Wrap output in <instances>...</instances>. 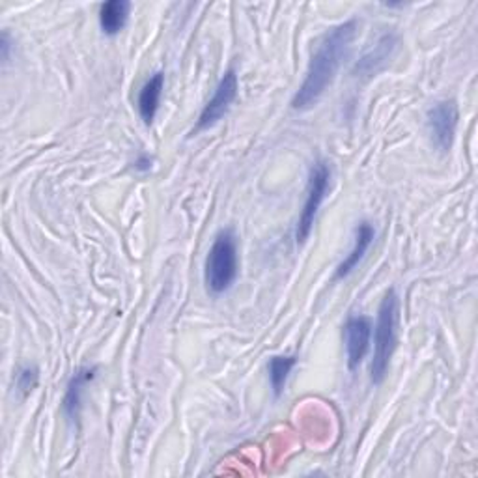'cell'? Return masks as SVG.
Instances as JSON below:
<instances>
[{
  "label": "cell",
  "mask_w": 478,
  "mask_h": 478,
  "mask_svg": "<svg viewBox=\"0 0 478 478\" xmlns=\"http://www.w3.org/2000/svg\"><path fill=\"white\" fill-rule=\"evenodd\" d=\"M355 34L357 22L353 19L341 22L323 34L308 62L305 81L292 100L294 111L313 109L322 100V95L337 77L344 58L350 55Z\"/></svg>",
  "instance_id": "obj_1"
},
{
  "label": "cell",
  "mask_w": 478,
  "mask_h": 478,
  "mask_svg": "<svg viewBox=\"0 0 478 478\" xmlns=\"http://www.w3.org/2000/svg\"><path fill=\"white\" fill-rule=\"evenodd\" d=\"M398 314L400 303L394 290H389L379 305L377 322L374 329V358H372V381L374 385H379L385 379L391 357L396 348L398 339Z\"/></svg>",
  "instance_id": "obj_2"
},
{
  "label": "cell",
  "mask_w": 478,
  "mask_h": 478,
  "mask_svg": "<svg viewBox=\"0 0 478 478\" xmlns=\"http://www.w3.org/2000/svg\"><path fill=\"white\" fill-rule=\"evenodd\" d=\"M239 271L237 256V237L234 230H223L215 237V242L208 252L204 280L208 290L213 296H221L232 288Z\"/></svg>",
  "instance_id": "obj_3"
},
{
  "label": "cell",
  "mask_w": 478,
  "mask_h": 478,
  "mask_svg": "<svg viewBox=\"0 0 478 478\" xmlns=\"http://www.w3.org/2000/svg\"><path fill=\"white\" fill-rule=\"evenodd\" d=\"M331 187V166L325 161H316L310 166L308 183H306V199L299 215L297 228H296V242L303 245L310 237V232L314 228L318 211L329 193Z\"/></svg>",
  "instance_id": "obj_4"
},
{
  "label": "cell",
  "mask_w": 478,
  "mask_h": 478,
  "mask_svg": "<svg viewBox=\"0 0 478 478\" xmlns=\"http://www.w3.org/2000/svg\"><path fill=\"white\" fill-rule=\"evenodd\" d=\"M458 120H460V111L456 102L445 100L436 103L434 107H429L426 112V128L428 135L432 138L434 146L439 152H448L454 135H456L458 128Z\"/></svg>",
  "instance_id": "obj_5"
},
{
  "label": "cell",
  "mask_w": 478,
  "mask_h": 478,
  "mask_svg": "<svg viewBox=\"0 0 478 478\" xmlns=\"http://www.w3.org/2000/svg\"><path fill=\"white\" fill-rule=\"evenodd\" d=\"M237 90H239V81H237L235 69H228L223 75V79L219 81L217 88H215L211 100L204 105L193 133H200L217 124L219 120L228 112L232 103L235 102Z\"/></svg>",
  "instance_id": "obj_6"
},
{
  "label": "cell",
  "mask_w": 478,
  "mask_h": 478,
  "mask_svg": "<svg viewBox=\"0 0 478 478\" xmlns=\"http://www.w3.org/2000/svg\"><path fill=\"white\" fill-rule=\"evenodd\" d=\"M372 339V322L367 316H351L344 325V344L348 368L357 370L358 365L365 361L370 350Z\"/></svg>",
  "instance_id": "obj_7"
},
{
  "label": "cell",
  "mask_w": 478,
  "mask_h": 478,
  "mask_svg": "<svg viewBox=\"0 0 478 478\" xmlns=\"http://www.w3.org/2000/svg\"><path fill=\"white\" fill-rule=\"evenodd\" d=\"M396 45H398V38L393 32L384 34L379 38V41L374 45V49H370L361 60L357 62L353 74L357 77L376 75L377 71L389 62V58L393 57V53L396 49Z\"/></svg>",
  "instance_id": "obj_8"
},
{
  "label": "cell",
  "mask_w": 478,
  "mask_h": 478,
  "mask_svg": "<svg viewBox=\"0 0 478 478\" xmlns=\"http://www.w3.org/2000/svg\"><path fill=\"white\" fill-rule=\"evenodd\" d=\"M376 237V230L368 221L358 223L355 228V239H353V249L350 251V254L341 261L337 271H334V280H342L346 279L358 264H361L367 251L370 249L372 242Z\"/></svg>",
  "instance_id": "obj_9"
},
{
  "label": "cell",
  "mask_w": 478,
  "mask_h": 478,
  "mask_svg": "<svg viewBox=\"0 0 478 478\" xmlns=\"http://www.w3.org/2000/svg\"><path fill=\"white\" fill-rule=\"evenodd\" d=\"M95 372H98V368L95 367H83L74 374V377L69 379L67 391H66V396L62 402V410H64L67 420L75 422L79 419L84 387L95 377Z\"/></svg>",
  "instance_id": "obj_10"
},
{
  "label": "cell",
  "mask_w": 478,
  "mask_h": 478,
  "mask_svg": "<svg viewBox=\"0 0 478 478\" xmlns=\"http://www.w3.org/2000/svg\"><path fill=\"white\" fill-rule=\"evenodd\" d=\"M163 88H164V74L163 71H155V74L146 81V84L142 86L140 93H138V114L142 118V122L146 126H150L155 114L159 111V103H161V95H163Z\"/></svg>",
  "instance_id": "obj_11"
},
{
  "label": "cell",
  "mask_w": 478,
  "mask_h": 478,
  "mask_svg": "<svg viewBox=\"0 0 478 478\" xmlns=\"http://www.w3.org/2000/svg\"><path fill=\"white\" fill-rule=\"evenodd\" d=\"M131 4L128 0H109L100 8V27L107 36H116L128 25Z\"/></svg>",
  "instance_id": "obj_12"
},
{
  "label": "cell",
  "mask_w": 478,
  "mask_h": 478,
  "mask_svg": "<svg viewBox=\"0 0 478 478\" xmlns=\"http://www.w3.org/2000/svg\"><path fill=\"white\" fill-rule=\"evenodd\" d=\"M297 365V357L296 355H275L270 358V384L273 389V394L279 398L286 387V381H288V376L292 368Z\"/></svg>",
  "instance_id": "obj_13"
},
{
  "label": "cell",
  "mask_w": 478,
  "mask_h": 478,
  "mask_svg": "<svg viewBox=\"0 0 478 478\" xmlns=\"http://www.w3.org/2000/svg\"><path fill=\"white\" fill-rule=\"evenodd\" d=\"M38 381H40V370L36 367H22L17 374L15 387L22 396H27L38 387Z\"/></svg>",
  "instance_id": "obj_14"
},
{
  "label": "cell",
  "mask_w": 478,
  "mask_h": 478,
  "mask_svg": "<svg viewBox=\"0 0 478 478\" xmlns=\"http://www.w3.org/2000/svg\"><path fill=\"white\" fill-rule=\"evenodd\" d=\"M152 169V157L148 155H140L137 161H135V171L138 173H146Z\"/></svg>",
  "instance_id": "obj_15"
},
{
  "label": "cell",
  "mask_w": 478,
  "mask_h": 478,
  "mask_svg": "<svg viewBox=\"0 0 478 478\" xmlns=\"http://www.w3.org/2000/svg\"><path fill=\"white\" fill-rule=\"evenodd\" d=\"M0 51H3V60L8 62L10 60V36H8V32L3 34V41H0Z\"/></svg>",
  "instance_id": "obj_16"
}]
</instances>
